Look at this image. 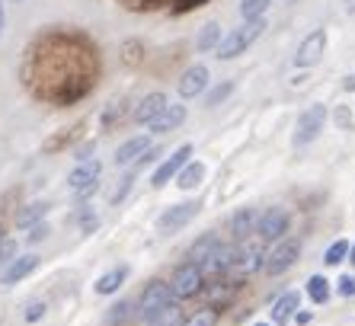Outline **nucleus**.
Returning <instances> with one entry per match:
<instances>
[{
  "instance_id": "36",
  "label": "nucleus",
  "mask_w": 355,
  "mask_h": 326,
  "mask_svg": "<svg viewBox=\"0 0 355 326\" xmlns=\"http://www.w3.org/2000/svg\"><path fill=\"white\" fill-rule=\"evenodd\" d=\"M339 294H343V298H352V294H355V275H343V278H339Z\"/></svg>"
},
{
  "instance_id": "4",
  "label": "nucleus",
  "mask_w": 355,
  "mask_h": 326,
  "mask_svg": "<svg viewBox=\"0 0 355 326\" xmlns=\"http://www.w3.org/2000/svg\"><path fill=\"white\" fill-rule=\"evenodd\" d=\"M99 173H103V163H99L96 157H90V160H83L80 166L67 176V186H71V192H74L77 198H87L99 189Z\"/></svg>"
},
{
  "instance_id": "32",
  "label": "nucleus",
  "mask_w": 355,
  "mask_h": 326,
  "mask_svg": "<svg viewBox=\"0 0 355 326\" xmlns=\"http://www.w3.org/2000/svg\"><path fill=\"white\" fill-rule=\"evenodd\" d=\"M231 90H234V83H221V87H215V90L208 93V103H205V106H221L224 99L231 96Z\"/></svg>"
},
{
  "instance_id": "10",
  "label": "nucleus",
  "mask_w": 355,
  "mask_h": 326,
  "mask_svg": "<svg viewBox=\"0 0 355 326\" xmlns=\"http://www.w3.org/2000/svg\"><path fill=\"white\" fill-rule=\"evenodd\" d=\"M323 49H327V33L323 29H314V33L307 35L295 51V65L297 67H314L317 61L323 58Z\"/></svg>"
},
{
  "instance_id": "34",
  "label": "nucleus",
  "mask_w": 355,
  "mask_h": 326,
  "mask_svg": "<svg viewBox=\"0 0 355 326\" xmlns=\"http://www.w3.org/2000/svg\"><path fill=\"white\" fill-rule=\"evenodd\" d=\"M29 230H33V234H29V240H33V243H39V240H45V237H49V224H45V221H35V224H29Z\"/></svg>"
},
{
  "instance_id": "18",
  "label": "nucleus",
  "mask_w": 355,
  "mask_h": 326,
  "mask_svg": "<svg viewBox=\"0 0 355 326\" xmlns=\"http://www.w3.org/2000/svg\"><path fill=\"white\" fill-rule=\"evenodd\" d=\"M297 307H301V294H297V291H285L279 301L272 304V323L275 326L288 323V320L297 314Z\"/></svg>"
},
{
  "instance_id": "9",
  "label": "nucleus",
  "mask_w": 355,
  "mask_h": 326,
  "mask_svg": "<svg viewBox=\"0 0 355 326\" xmlns=\"http://www.w3.org/2000/svg\"><path fill=\"white\" fill-rule=\"evenodd\" d=\"M297 256H301V243H297V240H285V243L275 246L272 253H266L263 269L269 272V275H282L285 269H291V266H295Z\"/></svg>"
},
{
  "instance_id": "14",
  "label": "nucleus",
  "mask_w": 355,
  "mask_h": 326,
  "mask_svg": "<svg viewBox=\"0 0 355 326\" xmlns=\"http://www.w3.org/2000/svg\"><path fill=\"white\" fill-rule=\"evenodd\" d=\"M208 87V67L205 65H196V67H189V71L180 77V96H186V99H192V96H198V93Z\"/></svg>"
},
{
  "instance_id": "5",
  "label": "nucleus",
  "mask_w": 355,
  "mask_h": 326,
  "mask_svg": "<svg viewBox=\"0 0 355 326\" xmlns=\"http://www.w3.org/2000/svg\"><path fill=\"white\" fill-rule=\"evenodd\" d=\"M173 291H170V285L166 282H160V278H154L150 285H144V291H141L138 298V314L144 317V323H148L154 314H157L160 307H166V304H173Z\"/></svg>"
},
{
  "instance_id": "33",
  "label": "nucleus",
  "mask_w": 355,
  "mask_h": 326,
  "mask_svg": "<svg viewBox=\"0 0 355 326\" xmlns=\"http://www.w3.org/2000/svg\"><path fill=\"white\" fill-rule=\"evenodd\" d=\"M17 259V240H0V266H10Z\"/></svg>"
},
{
  "instance_id": "28",
  "label": "nucleus",
  "mask_w": 355,
  "mask_h": 326,
  "mask_svg": "<svg viewBox=\"0 0 355 326\" xmlns=\"http://www.w3.org/2000/svg\"><path fill=\"white\" fill-rule=\"evenodd\" d=\"M269 3H272V0H243V3H240V17H243V19L263 17L266 10H269Z\"/></svg>"
},
{
  "instance_id": "2",
  "label": "nucleus",
  "mask_w": 355,
  "mask_h": 326,
  "mask_svg": "<svg viewBox=\"0 0 355 326\" xmlns=\"http://www.w3.org/2000/svg\"><path fill=\"white\" fill-rule=\"evenodd\" d=\"M266 19L263 17H257V19H247V23L240 26V29H234L231 35H224L221 42H218V49H215V55L221 58V61H231V58H237L240 51H247L253 42L259 39V35L266 33Z\"/></svg>"
},
{
  "instance_id": "41",
  "label": "nucleus",
  "mask_w": 355,
  "mask_h": 326,
  "mask_svg": "<svg viewBox=\"0 0 355 326\" xmlns=\"http://www.w3.org/2000/svg\"><path fill=\"white\" fill-rule=\"evenodd\" d=\"M0 29H3V7H0Z\"/></svg>"
},
{
  "instance_id": "11",
  "label": "nucleus",
  "mask_w": 355,
  "mask_h": 326,
  "mask_svg": "<svg viewBox=\"0 0 355 326\" xmlns=\"http://www.w3.org/2000/svg\"><path fill=\"white\" fill-rule=\"evenodd\" d=\"M288 230V212H282V208H266L259 212V221H257V234L263 240H279L285 237Z\"/></svg>"
},
{
  "instance_id": "19",
  "label": "nucleus",
  "mask_w": 355,
  "mask_h": 326,
  "mask_svg": "<svg viewBox=\"0 0 355 326\" xmlns=\"http://www.w3.org/2000/svg\"><path fill=\"white\" fill-rule=\"evenodd\" d=\"M164 106H166L164 93H150V96H144V99H141V106L135 109V122H138V125H150L160 115V109H164Z\"/></svg>"
},
{
  "instance_id": "27",
  "label": "nucleus",
  "mask_w": 355,
  "mask_h": 326,
  "mask_svg": "<svg viewBox=\"0 0 355 326\" xmlns=\"http://www.w3.org/2000/svg\"><path fill=\"white\" fill-rule=\"evenodd\" d=\"M307 294H311V301L314 304H327L330 301V285H327V278L323 275H314L307 282Z\"/></svg>"
},
{
  "instance_id": "24",
  "label": "nucleus",
  "mask_w": 355,
  "mask_h": 326,
  "mask_svg": "<svg viewBox=\"0 0 355 326\" xmlns=\"http://www.w3.org/2000/svg\"><path fill=\"white\" fill-rule=\"evenodd\" d=\"M218 240H221V237H218V234H205V237H198L196 243L189 246V262H202L208 253H211V250H215V243H218Z\"/></svg>"
},
{
  "instance_id": "15",
  "label": "nucleus",
  "mask_w": 355,
  "mask_h": 326,
  "mask_svg": "<svg viewBox=\"0 0 355 326\" xmlns=\"http://www.w3.org/2000/svg\"><path fill=\"white\" fill-rule=\"evenodd\" d=\"M150 147H154V144H150V138H144V135H141V138L125 141V144L116 151V166H132V163H138L141 157L150 151Z\"/></svg>"
},
{
  "instance_id": "29",
  "label": "nucleus",
  "mask_w": 355,
  "mask_h": 326,
  "mask_svg": "<svg viewBox=\"0 0 355 326\" xmlns=\"http://www.w3.org/2000/svg\"><path fill=\"white\" fill-rule=\"evenodd\" d=\"M215 323H218V310H196V314L180 326H215Z\"/></svg>"
},
{
  "instance_id": "16",
  "label": "nucleus",
  "mask_w": 355,
  "mask_h": 326,
  "mask_svg": "<svg viewBox=\"0 0 355 326\" xmlns=\"http://www.w3.org/2000/svg\"><path fill=\"white\" fill-rule=\"evenodd\" d=\"M182 122H186V106H176V103L170 106V103H166L157 119L150 122V128L157 131V135H166V131H176Z\"/></svg>"
},
{
  "instance_id": "25",
  "label": "nucleus",
  "mask_w": 355,
  "mask_h": 326,
  "mask_svg": "<svg viewBox=\"0 0 355 326\" xmlns=\"http://www.w3.org/2000/svg\"><path fill=\"white\" fill-rule=\"evenodd\" d=\"M49 208H51L49 202H33L29 208H23V212L17 214V224H19V228H29V224H35V221L45 218V214H49Z\"/></svg>"
},
{
  "instance_id": "1",
  "label": "nucleus",
  "mask_w": 355,
  "mask_h": 326,
  "mask_svg": "<svg viewBox=\"0 0 355 326\" xmlns=\"http://www.w3.org/2000/svg\"><path fill=\"white\" fill-rule=\"evenodd\" d=\"M23 74L35 96L67 106L87 96L96 83V49H90L80 35L49 33L29 49Z\"/></svg>"
},
{
  "instance_id": "22",
  "label": "nucleus",
  "mask_w": 355,
  "mask_h": 326,
  "mask_svg": "<svg viewBox=\"0 0 355 326\" xmlns=\"http://www.w3.org/2000/svg\"><path fill=\"white\" fill-rule=\"evenodd\" d=\"M125 278H128V266H119V269H109L93 288H96V294H116L125 285Z\"/></svg>"
},
{
  "instance_id": "23",
  "label": "nucleus",
  "mask_w": 355,
  "mask_h": 326,
  "mask_svg": "<svg viewBox=\"0 0 355 326\" xmlns=\"http://www.w3.org/2000/svg\"><path fill=\"white\" fill-rule=\"evenodd\" d=\"M218 42H221V26H218V23H205V26H202V33H198V39H196V49L198 51H215Z\"/></svg>"
},
{
  "instance_id": "6",
  "label": "nucleus",
  "mask_w": 355,
  "mask_h": 326,
  "mask_svg": "<svg viewBox=\"0 0 355 326\" xmlns=\"http://www.w3.org/2000/svg\"><path fill=\"white\" fill-rule=\"evenodd\" d=\"M323 125H327V109L323 106H311V109H304V112L297 115V128H295V147H304V144H311V141L317 138L323 131Z\"/></svg>"
},
{
  "instance_id": "8",
  "label": "nucleus",
  "mask_w": 355,
  "mask_h": 326,
  "mask_svg": "<svg viewBox=\"0 0 355 326\" xmlns=\"http://www.w3.org/2000/svg\"><path fill=\"white\" fill-rule=\"evenodd\" d=\"M198 214V202H180V205H170L164 214L157 218V230L160 234H176L189 224L192 218Z\"/></svg>"
},
{
  "instance_id": "37",
  "label": "nucleus",
  "mask_w": 355,
  "mask_h": 326,
  "mask_svg": "<svg viewBox=\"0 0 355 326\" xmlns=\"http://www.w3.org/2000/svg\"><path fill=\"white\" fill-rule=\"evenodd\" d=\"M96 224H99V218H96L93 212H83V214H80V230H83V234H90Z\"/></svg>"
},
{
  "instance_id": "21",
  "label": "nucleus",
  "mask_w": 355,
  "mask_h": 326,
  "mask_svg": "<svg viewBox=\"0 0 355 326\" xmlns=\"http://www.w3.org/2000/svg\"><path fill=\"white\" fill-rule=\"evenodd\" d=\"M257 221H259L257 208H240V212L231 218V234L234 237H247L250 230H257Z\"/></svg>"
},
{
  "instance_id": "17",
  "label": "nucleus",
  "mask_w": 355,
  "mask_h": 326,
  "mask_svg": "<svg viewBox=\"0 0 355 326\" xmlns=\"http://www.w3.org/2000/svg\"><path fill=\"white\" fill-rule=\"evenodd\" d=\"M35 266H39V256H33V253H29V256H17V259H13L7 269H3V278H0V282H3L7 288H13L17 282H23V278L29 275Z\"/></svg>"
},
{
  "instance_id": "12",
  "label": "nucleus",
  "mask_w": 355,
  "mask_h": 326,
  "mask_svg": "<svg viewBox=\"0 0 355 326\" xmlns=\"http://www.w3.org/2000/svg\"><path fill=\"white\" fill-rule=\"evenodd\" d=\"M189 154H192V144H182V147H176L173 154H170V160H164V163H160V170L154 173V180H150V186H154V189H164L166 182H170V180H173V176H176V173L182 170V163L189 160Z\"/></svg>"
},
{
  "instance_id": "3",
  "label": "nucleus",
  "mask_w": 355,
  "mask_h": 326,
  "mask_svg": "<svg viewBox=\"0 0 355 326\" xmlns=\"http://www.w3.org/2000/svg\"><path fill=\"white\" fill-rule=\"evenodd\" d=\"M202 285H205V272L198 269V262H182V266H176L173 278H170V291H173L176 301L196 298V294L202 291Z\"/></svg>"
},
{
  "instance_id": "43",
  "label": "nucleus",
  "mask_w": 355,
  "mask_h": 326,
  "mask_svg": "<svg viewBox=\"0 0 355 326\" xmlns=\"http://www.w3.org/2000/svg\"><path fill=\"white\" fill-rule=\"evenodd\" d=\"M0 240H3V228H0Z\"/></svg>"
},
{
  "instance_id": "13",
  "label": "nucleus",
  "mask_w": 355,
  "mask_h": 326,
  "mask_svg": "<svg viewBox=\"0 0 355 326\" xmlns=\"http://www.w3.org/2000/svg\"><path fill=\"white\" fill-rule=\"evenodd\" d=\"M231 256H234V246L218 240L215 250L198 262V269L205 272V275H224V272H231Z\"/></svg>"
},
{
  "instance_id": "7",
  "label": "nucleus",
  "mask_w": 355,
  "mask_h": 326,
  "mask_svg": "<svg viewBox=\"0 0 355 326\" xmlns=\"http://www.w3.org/2000/svg\"><path fill=\"white\" fill-rule=\"evenodd\" d=\"M263 262H266L263 246L240 243L234 246V256H231V275H253V272L263 269Z\"/></svg>"
},
{
  "instance_id": "38",
  "label": "nucleus",
  "mask_w": 355,
  "mask_h": 326,
  "mask_svg": "<svg viewBox=\"0 0 355 326\" xmlns=\"http://www.w3.org/2000/svg\"><path fill=\"white\" fill-rule=\"evenodd\" d=\"M208 0H180V10H192V7H205Z\"/></svg>"
},
{
  "instance_id": "30",
  "label": "nucleus",
  "mask_w": 355,
  "mask_h": 326,
  "mask_svg": "<svg viewBox=\"0 0 355 326\" xmlns=\"http://www.w3.org/2000/svg\"><path fill=\"white\" fill-rule=\"evenodd\" d=\"M346 253H349V243L346 240H336V243L327 250V266H339V262L346 259Z\"/></svg>"
},
{
  "instance_id": "40",
  "label": "nucleus",
  "mask_w": 355,
  "mask_h": 326,
  "mask_svg": "<svg viewBox=\"0 0 355 326\" xmlns=\"http://www.w3.org/2000/svg\"><path fill=\"white\" fill-rule=\"evenodd\" d=\"M343 3H346V10H349V13H355V0H343Z\"/></svg>"
},
{
  "instance_id": "42",
  "label": "nucleus",
  "mask_w": 355,
  "mask_h": 326,
  "mask_svg": "<svg viewBox=\"0 0 355 326\" xmlns=\"http://www.w3.org/2000/svg\"><path fill=\"white\" fill-rule=\"evenodd\" d=\"M349 259H352V266H355V246H352V256H349Z\"/></svg>"
},
{
  "instance_id": "44",
  "label": "nucleus",
  "mask_w": 355,
  "mask_h": 326,
  "mask_svg": "<svg viewBox=\"0 0 355 326\" xmlns=\"http://www.w3.org/2000/svg\"><path fill=\"white\" fill-rule=\"evenodd\" d=\"M257 326H269V323H257Z\"/></svg>"
},
{
  "instance_id": "31",
  "label": "nucleus",
  "mask_w": 355,
  "mask_h": 326,
  "mask_svg": "<svg viewBox=\"0 0 355 326\" xmlns=\"http://www.w3.org/2000/svg\"><path fill=\"white\" fill-rule=\"evenodd\" d=\"M128 314H132V304H128V301H119L116 307L109 310V326L125 323V320H128Z\"/></svg>"
},
{
  "instance_id": "35",
  "label": "nucleus",
  "mask_w": 355,
  "mask_h": 326,
  "mask_svg": "<svg viewBox=\"0 0 355 326\" xmlns=\"http://www.w3.org/2000/svg\"><path fill=\"white\" fill-rule=\"evenodd\" d=\"M42 317H45V304H42V301L29 304V310H26V320H29V323H39Z\"/></svg>"
},
{
  "instance_id": "20",
  "label": "nucleus",
  "mask_w": 355,
  "mask_h": 326,
  "mask_svg": "<svg viewBox=\"0 0 355 326\" xmlns=\"http://www.w3.org/2000/svg\"><path fill=\"white\" fill-rule=\"evenodd\" d=\"M205 180V163H198V160H186L182 163V170L176 173V186L180 189H196L198 182Z\"/></svg>"
},
{
  "instance_id": "26",
  "label": "nucleus",
  "mask_w": 355,
  "mask_h": 326,
  "mask_svg": "<svg viewBox=\"0 0 355 326\" xmlns=\"http://www.w3.org/2000/svg\"><path fill=\"white\" fill-rule=\"evenodd\" d=\"M148 326H180V304H166V307H160L154 317L148 320Z\"/></svg>"
},
{
  "instance_id": "39",
  "label": "nucleus",
  "mask_w": 355,
  "mask_h": 326,
  "mask_svg": "<svg viewBox=\"0 0 355 326\" xmlns=\"http://www.w3.org/2000/svg\"><path fill=\"white\" fill-rule=\"evenodd\" d=\"M336 119H339V125H346V122H349V112H346V109H339Z\"/></svg>"
}]
</instances>
